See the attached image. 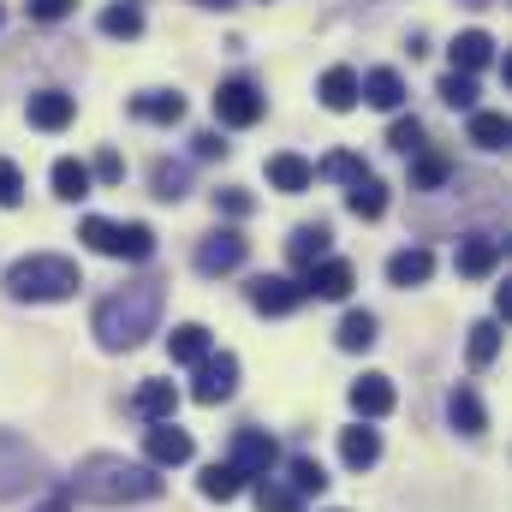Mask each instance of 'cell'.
Instances as JSON below:
<instances>
[{
  "mask_svg": "<svg viewBox=\"0 0 512 512\" xmlns=\"http://www.w3.org/2000/svg\"><path fill=\"white\" fill-rule=\"evenodd\" d=\"M66 495H78L90 507H137V501H155L161 495V471L143 465V459H120V453H90L72 471Z\"/></svg>",
  "mask_w": 512,
  "mask_h": 512,
  "instance_id": "1",
  "label": "cell"
},
{
  "mask_svg": "<svg viewBox=\"0 0 512 512\" xmlns=\"http://www.w3.org/2000/svg\"><path fill=\"white\" fill-rule=\"evenodd\" d=\"M155 322H161V280H155V274H149V280H131L114 298L96 304V340H102L108 352L143 346V340L155 334Z\"/></svg>",
  "mask_w": 512,
  "mask_h": 512,
  "instance_id": "2",
  "label": "cell"
},
{
  "mask_svg": "<svg viewBox=\"0 0 512 512\" xmlns=\"http://www.w3.org/2000/svg\"><path fill=\"white\" fill-rule=\"evenodd\" d=\"M78 286H84L78 262H72V256H54V251L18 256V262L6 268V298H18V304H60V298H72Z\"/></svg>",
  "mask_w": 512,
  "mask_h": 512,
  "instance_id": "3",
  "label": "cell"
},
{
  "mask_svg": "<svg viewBox=\"0 0 512 512\" xmlns=\"http://www.w3.org/2000/svg\"><path fill=\"white\" fill-rule=\"evenodd\" d=\"M78 239L96 256H120V262H143L155 256V227L149 221H108V215H84Z\"/></svg>",
  "mask_w": 512,
  "mask_h": 512,
  "instance_id": "4",
  "label": "cell"
},
{
  "mask_svg": "<svg viewBox=\"0 0 512 512\" xmlns=\"http://www.w3.org/2000/svg\"><path fill=\"white\" fill-rule=\"evenodd\" d=\"M48 483H54L48 459H42L30 441H18L12 429H0V501H18V495L48 489Z\"/></svg>",
  "mask_w": 512,
  "mask_h": 512,
  "instance_id": "5",
  "label": "cell"
},
{
  "mask_svg": "<svg viewBox=\"0 0 512 512\" xmlns=\"http://www.w3.org/2000/svg\"><path fill=\"white\" fill-rule=\"evenodd\" d=\"M262 114H268V96L256 90L251 78H227V84L215 90V120H221V126L245 131V126H256Z\"/></svg>",
  "mask_w": 512,
  "mask_h": 512,
  "instance_id": "6",
  "label": "cell"
},
{
  "mask_svg": "<svg viewBox=\"0 0 512 512\" xmlns=\"http://www.w3.org/2000/svg\"><path fill=\"white\" fill-rule=\"evenodd\" d=\"M245 256H251L245 233H239V227H221V233H209V239L197 245V274H203V280H221V274L245 268Z\"/></svg>",
  "mask_w": 512,
  "mask_h": 512,
  "instance_id": "7",
  "label": "cell"
},
{
  "mask_svg": "<svg viewBox=\"0 0 512 512\" xmlns=\"http://www.w3.org/2000/svg\"><path fill=\"white\" fill-rule=\"evenodd\" d=\"M191 370H197V382H191V399H197V405L233 399V387H239V358H233V352H209V358L191 364Z\"/></svg>",
  "mask_w": 512,
  "mask_h": 512,
  "instance_id": "8",
  "label": "cell"
},
{
  "mask_svg": "<svg viewBox=\"0 0 512 512\" xmlns=\"http://www.w3.org/2000/svg\"><path fill=\"white\" fill-rule=\"evenodd\" d=\"M227 465L251 483V477H268V471L280 465V447H274V435H268V429H239V435H233V459H227Z\"/></svg>",
  "mask_w": 512,
  "mask_h": 512,
  "instance_id": "9",
  "label": "cell"
},
{
  "mask_svg": "<svg viewBox=\"0 0 512 512\" xmlns=\"http://www.w3.org/2000/svg\"><path fill=\"white\" fill-rule=\"evenodd\" d=\"M352 286H358V274L346 256H322L304 268V298H352Z\"/></svg>",
  "mask_w": 512,
  "mask_h": 512,
  "instance_id": "10",
  "label": "cell"
},
{
  "mask_svg": "<svg viewBox=\"0 0 512 512\" xmlns=\"http://www.w3.org/2000/svg\"><path fill=\"white\" fill-rule=\"evenodd\" d=\"M453 268H459L465 280L495 274V268H501V239H495V233H465V239H459V251H453Z\"/></svg>",
  "mask_w": 512,
  "mask_h": 512,
  "instance_id": "11",
  "label": "cell"
},
{
  "mask_svg": "<svg viewBox=\"0 0 512 512\" xmlns=\"http://www.w3.org/2000/svg\"><path fill=\"white\" fill-rule=\"evenodd\" d=\"M143 453H149V465L161 471V465H185V459H191L197 447H191V435H185V429H179V423L167 417V423H155V429L143 435Z\"/></svg>",
  "mask_w": 512,
  "mask_h": 512,
  "instance_id": "12",
  "label": "cell"
},
{
  "mask_svg": "<svg viewBox=\"0 0 512 512\" xmlns=\"http://www.w3.org/2000/svg\"><path fill=\"white\" fill-rule=\"evenodd\" d=\"M251 304L262 310V316H292V310L304 304V286H292V280H280V274H256Z\"/></svg>",
  "mask_w": 512,
  "mask_h": 512,
  "instance_id": "13",
  "label": "cell"
},
{
  "mask_svg": "<svg viewBox=\"0 0 512 512\" xmlns=\"http://www.w3.org/2000/svg\"><path fill=\"white\" fill-rule=\"evenodd\" d=\"M24 114H30L36 131H66L72 120H78V102H72L66 90H36V96L24 102Z\"/></svg>",
  "mask_w": 512,
  "mask_h": 512,
  "instance_id": "14",
  "label": "cell"
},
{
  "mask_svg": "<svg viewBox=\"0 0 512 512\" xmlns=\"http://www.w3.org/2000/svg\"><path fill=\"white\" fill-rule=\"evenodd\" d=\"M316 96H322V108L328 114H352L364 96H358V72L352 66H328L322 72V84H316Z\"/></svg>",
  "mask_w": 512,
  "mask_h": 512,
  "instance_id": "15",
  "label": "cell"
},
{
  "mask_svg": "<svg viewBox=\"0 0 512 512\" xmlns=\"http://www.w3.org/2000/svg\"><path fill=\"white\" fill-rule=\"evenodd\" d=\"M328 251H334V227H328V221H310V227H298V233L286 239V262H292V268H310V262H322Z\"/></svg>",
  "mask_w": 512,
  "mask_h": 512,
  "instance_id": "16",
  "label": "cell"
},
{
  "mask_svg": "<svg viewBox=\"0 0 512 512\" xmlns=\"http://www.w3.org/2000/svg\"><path fill=\"white\" fill-rule=\"evenodd\" d=\"M447 54H453V72H471V78H477V72L495 60V36H489V30H459Z\"/></svg>",
  "mask_w": 512,
  "mask_h": 512,
  "instance_id": "17",
  "label": "cell"
},
{
  "mask_svg": "<svg viewBox=\"0 0 512 512\" xmlns=\"http://www.w3.org/2000/svg\"><path fill=\"white\" fill-rule=\"evenodd\" d=\"M131 114L149 120V126H179L185 120V96L179 90H143V96H131Z\"/></svg>",
  "mask_w": 512,
  "mask_h": 512,
  "instance_id": "18",
  "label": "cell"
},
{
  "mask_svg": "<svg viewBox=\"0 0 512 512\" xmlns=\"http://www.w3.org/2000/svg\"><path fill=\"white\" fill-rule=\"evenodd\" d=\"M346 209H352L358 221H382L387 215V185L376 173H358V179L346 185Z\"/></svg>",
  "mask_w": 512,
  "mask_h": 512,
  "instance_id": "19",
  "label": "cell"
},
{
  "mask_svg": "<svg viewBox=\"0 0 512 512\" xmlns=\"http://www.w3.org/2000/svg\"><path fill=\"white\" fill-rule=\"evenodd\" d=\"M268 185L286 191V197H298V191L316 185V167H310L304 155H268Z\"/></svg>",
  "mask_w": 512,
  "mask_h": 512,
  "instance_id": "20",
  "label": "cell"
},
{
  "mask_svg": "<svg viewBox=\"0 0 512 512\" xmlns=\"http://www.w3.org/2000/svg\"><path fill=\"white\" fill-rule=\"evenodd\" d=\"M358 96H364L370 108H382V114H393V108L405 102V78H399L393 66H376L370 78H358Z\"/></svg>",
  "mask_w": 512,
  "mask_h": 512,
  "instance_id": "21",
  "label": "cell"
},
{
  "mask_svg": "<svg viewBox=\"0 0 512 512\" xmlns=\"http://www.w3.org/2000/svg\"><path fill=\"white\" fill-rule=\"evenodd\" d=\"M429 274H435V256L423 251V245H411V251H393V256H387V280H393V286H405V292H411V286H423Z\"/></svg>",
  "mask_w": 512,
  "mask_h": 512,
  "instance_id": "22",
  "label": "cell"
},
{
  "mask_svg": "<svg viewBox=\"0 0 512 512\" xmlns=\"http://www.w3.org/2000/svg\"><path fill=\"white\" fill-rule=\"evenodd\" d=\"M352 411L364 417V423H376L393 411V382L387 376H364V382H352Z\"/></svg>",
  "mask_w": 512,
  "mask_h": 512,
  "instance_id": "23",
  "label": "cell"
},
{
  "mask_svg": "<svg viewBox=\"0 0 512 512\" xmlns=\"http://www.w3.org/2000/svg\"><path fill=\"white\" fill-rule=\"evenodd\" d=\"M131 411L149 417V423H167V417L179 411V387L173 382H143L137 387V399H131Z\"/></svg>",
  "mask_w": 512,
  "mask_h": 512,
  "instance_id": "24",
  "label": "cell"
},
{
  "mask_svg": "<svg viewBox=\"0 0 512 512\" xmlns=\"http://www.w3.org/2000/svg\"><path fill=\"white\" fill-rule=\"evenodd\" d=\"M447 179H453V161H447L441 149H429V143H423V149L411 155V191H441Z\"/></svg>",
  "mask_w": 512,
  "mask_h": 512,
  "instance_id": "25",
  "label": "cell"
},
{
  "mask_svg": "<svg viewBox=\"0 0 512 512\" xmlns=\"http://www.w3.org/2000/svg\"><path fill=\"white\" fill-rule=\"evenodd\" d=\"M447 417H453L459 435H483V429H489V411H483V399H477L471 387H453V393H447Z\"/></svg>",
  "mask_w": 512,
  "mask_h": 512,
  "instance_id": "26",
  "label": "cell"
},
{
  "mask_svg": "<svg viewBox=\"0 0 512 512\" xmlns=\"http://www.w3.org/2000/svg\"><path fill=\"white\" fill-rule=\"evenodd\" d=\"M340 459H346L352 471H370V465L382 459V435H376L370 423H358V429H346V435H340Z\"/></svg>",
  "mask_w": 512,
  "mask_h": 512,
  "instance_id": "27",
  "label": "cell"
},
{
  "mask_svg": "<svg viewBox=\"0 0 512 512\" xmlns=\"http://www.w3.org/2000/svg\"><path fill=\"white\" fill-rule=\"evenodd\" d=\"M149 191H155L161 203H179V197L191 191V167H185V161H167V155H161V161L149 167Z\"/></svg>",
  "mask_w": 512,
  "mask_h": 512,
  "instance_id": "28",
  "label": "cell"
},
{
  "mask_svg": "<svg viewBox=\"0 0 512 512\" xmlns=\"http://www.w3.org/2000/svg\"><path fill=\"white\" fill-rule=\"evenodd\" d=\"M167 352H173V364H203V358H209V328H203V322L173 328V334H167Z\"/></svg>",
  "mask_w": 512,
  "mask_h": 512,
  "instance_id": "29",
  "label": "cell"
},
{
  "mask_svg": "<svg viewBox=\"0 0 512 512\" xmlns=\"http://www.w3.org/2000/svg\"><path fill=\"white\" fill-rule=\"evenodd\" d=\"M102 36H114V42L143 36V6H137V0H114V6L102 12Z\"/></svg>",
  "mask_w": 512,
  "mask_h": 512,
  "instance_id": "30",
  "label": "cell"
},
{
  "mask_svg": "<svg viewBox=\"0 0 512 512\" xmlns=\"http://www.w3.org/2000/svg\"><path fill=\"white\" fill-rule=\"evenodd\" d=\"M90 185H96V179H90V167H84V161H72V155H66V161H54V197L78 203V197H90Z\"/></svg>",
  "mask_w": 512,
  "mask_h": 512,
  "instance_id": "31",
  "label": "cell"
},
{
  "mask_svg": "<svg viewBox=\"0 0 512 512\" xmlns=\"http://www.w3.org/2000/svg\"><path fill=\"white\" fill-rule=\"evenodd\" d=\"M334 340H340V352H370V346H376V316H370V310H352Z\"/></svg>",
  "mask_w": 512,
  "mask_h": 512,
  "instance_id": "32",
  "label": "cell"
},
{
  "mask_svg": "<svg viewBox=\"0 0 512 512\" xmlns=\"http://www.w3.org/2000/svg\"><path fill=\"white\" fill-rule=\"evenodd\" d=\"M471 370H489L495 364V352H501V322H471Z\"/></svg>",
  "mask_w": 512,
  "mask_h": 512,
  "instance_id": "33",
  "label": "cell"
},
{
  "mask_svg": "<svg viewBox=\"0 0 512 512\" xmlns=\"http://www.w3.org/2000/svg\"><path fill=\"white\" fill-rule=\"evenodd\" d=\"M197 489H203V495H209V501H239V489H245V477H239V471H233V465H209V471H203V483H197Z\"/></svg>",
  "mask_w": 512,
  "mask_h": 512,
  "instance_id": "34",
  "label": "cell"
},
{
  "mask_svg": "<svg viewBox=\"0 0 512 512\" xmlns=\"http://www.w3.org/2000/svg\"><path fill=\"white\" fill-rule=\"evenodd\" d=\"M441 102L477 114V78H471V72H447V78H441Z\"/></svg>",
  "mask_w": 512,
  "mask_h": 512,
  "instance_id": "35",
  "label": "cell"
},
{
  "mask_svg": "<svg viewBox=\"0 0 512 512\" xmlns=\"http://www.w3.org/2000/svg\"><path fill=\"white\" fill-rule=\"evenodd\" d=\"M286 471H292V483H286V489H292L298 501H304V495H322V489H328V471H322L316 459H292Z\"/></svg>",
  "mask_w": 512,
  "mask_h": 512,
  "instance_id": "36",
  "label": "cell"
},
{
  "mask_svg": "<svg viewBox=\"0 0 512 512\" xmlns=\"http://www.w3.org/2000/svg\"><path fill=\"white\" fill-rule=\"evenodd\" d=\"M471 143L477 149H507V114H471Z\"/></svg>",
  "mask_w": 512,
  "mask_h": 512,
  "instance_id": "37",
  "label": "cell"
},
{
  "mask_svg": "<svg viewBox=\"0 0 512 512\" xmlns=\"http://www.w3.org/2000/svg\"><path fill=\"white\" fill-rule=\"evenodd\" d=\"M256 512H298V495L274 477H256Z\"/></svg>",
  "mask_w": 512,
  "mask_h": 512,
  "instance_id": "38",
  "label": "cell"
},
{
  "mask_svg": "<svg viewBox=\"0 0 512 512\" xmlns=\"http://www.w3.org/2000/svg\"><path fill=\"white\" fill-rule=\"evenodd\" d=\"M316 173H328V179H340V185H352V179H358V173H370V167H364L358 155H346V149H334V155H328V161H322Z\"/></svg>",
  "mask_w": 512,
  "mask_h": 512,
  "instance_id": "39",
  "label": "cell"
},
{
  "mask_svg": "<svg viewBox=\"0 0 512 512\" xmlns=\"http://www.w3.org/2000/svg\"><path fill=\"white\" fill-rule=\"evenodd\" d=\"M387 143H393L399 155H417V149H423V120H393Z\"/></svg>",
  "mask_w": 512,
  "mask_h": 512,
  "instance_id": "40",
  "label": "cell"
},
{
  "mask_svg": "<svg viewBox=\"0 0 512 512\" xmlns=\"http://www.w3.org/2000/svg\"><path fill=\"white\" fill-rule=\"evenodd\" d=\"M215 209H221V215H233V221H245V215L256 209V197H251V191H239V185H227V191H215Z\"/></svg>",
  "mask_w": 512,
  "mask_h": 512,
  "instance_id": "41",
  "label": "cell"
},
{
  "mask_svg": "<svg viewBox=\"0 0 512 512\" xmlns=\"http://www.w3.org/2000/svg\"><path fill=\"white\" fill-rule=\"evenodd\" d=\"M24 203V173L12 161H0V209H18Z\"/></svg>",
  "mask_w": 512,
  "mask_h": 512,
  "instance_id": "42",
  "label": "cell"
},
{
  "mask_svg": "<svg viewBox=\"0 0 512 512\" xmlns=\"http://www.w3.org/2000/svg\"><path fill=\"white\" fill-rule=\"evenodd\" d=\"M90 179H102V185H120V179H126V161H120L114 149H102V155L90 161Z\"/></svg>",
  "mask_w": 512,
  "mask_h": 512,
  "instance_id": "43",
  "label": "cell"
},
{
  "mask_svg": "<svg viewBox=\"0 0 512 512\" xmlns=\"http://www.w3.org/2000/svg\"><path fill=\"white\" fill-rule=\"evenodd\" d=\"M78 12V0H30V18L36 24H60V18H72Z\"/></svg>",
  "mask_w": 512,
  "mask_h": 512,
  "instance_id": "44",
  "label": "cell"
},
{
  "mask_svg": "<svg viewBox=\"0 0 512 512\" xmlns=\"http://www.w3.org/2000/svg\"><path fill=\"white\" fill-rule=\"evenodd\" d=\"M191 149H197L203 161H215V155H227V143H221V131H197V137H191Z\"/></svg>",
  "mask_w": 512,
  "mask_h": 512,
  "instance_id": "45",
  "label": "cell"
},
{
  "mask_svg": "<svg viewBox=\"0 0 512 512\" xmlns=\"http://www.w3.org/2000/svg\"><path fill=\"white\" fill-rule=\"evenodd\" d=\"M495 316H512V286H495Z\"/></svg>",
  "mask_w": 512,
  "mask_h": 512,
  "instance_id": "46",
  "label": "cell"
},
{
  "mask_svg": "<svg viewBox=\"0 0 512 512\" xmlns=\"http://www.w3.org/2000/svg\"><path fill=\"white\" fill-rule=\"evenodd\" d=\"M36 512H72V495H48Z\"/></svg>",
  "mask_w": 512,
  "mask_h": 512,
  "instance_id": "47",
  "label": "cell"
},
{
  "mask_svg": "<svg viewBox=\"0 0 512 512\" xmlns=\"http://www.w3.org/2000/svg\"><path fill=\"white\" fill-rule=\"evenodd\" d=\"M197 6H221V12H227V6H239V0H197Z\"/></svg>",
  "mask_w": 512,
  "mask_h": 512,
  "instance_id": "48",
  "label": "cell"
},
{
  "mask_svg": "<svg viewBox=\"0 0 512 512\" xmlns=\"http://www.w3.org/2000/svg\"><path fill=\"white\" fill-rule=\"evenodd\" d=\"M465 6H489V0H465Z\"/></svg>",
  "mask_w": 512,
  "mask_h": 512,
  "instance_id": "49",
  "label": "cell"
},
{
  "mask_svg": "<svg viewBox=\"0 0 512 512\" xmlns=\"http://www.w3.org/2000/svg\"><path fill=\"white\" fill-rule=\"evenodd\" d=\"M0 24H6V18H0Z\"/></svg>",
  "mask_w": 512,
  "mask_h": 512,
  "instance_id": "50",
  "label": "cell"
}]
</instances>
